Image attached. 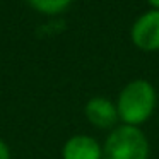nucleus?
Returning <instances> with one entry per match:
<instances>
[{
	"label": "nucleus",
	"mask_w": 159,
	"mask_h": 159,
	"mask_svg": "<svg viewBox=\"0 0 159 159\" xmlns=\"http://www.w3.org/2000/svg\"><path fill=\"white\" fill-rule=\"evenodd\" d=\"M130 38L139 50L157 52L159 50V11H149L137 17L130 31Z\"/></svg>",
	"instance_id": "3"
},
{
	"label": "nucleus",
	"mask_w": 159,
	"mask_h": 159,
	"mask_svg": "<svg viewBox=\"0 0 159 159\" xmlns=\"http://www.w3.org/2000/svg\"><path fill=\"white\" fill-rule=\"evenodd\" d=\"M63 159H103V149L96 139L89 135H75L65 142Z\"/></svg>",
	"instance_id": "4"
},
{
	"label": "nucleus",
	"mask_w": 159,
	"mask_h": 159,
	"mask_svg": "<svg viewBox=\"0 0 159 159\" xmlns=\"http://www.w3.org/2000/svg\"><path fill=\"white\" fill-rule=\"evenodd\" d=\"M147 2L152 5V9H154V11H159V0H147Z\"/></svg>",
	"instance_id": "8"
},
{
	"label": "nucleus",
	"mask_w": 159,
	"mask_h": 159,
	"mask_svg": "<svg viewBox=\"0 0 159 159\" xmlns=\"http://www.w3.org/2000/svg\"><path fill=\"white\" fill-rule=\"evenodd\" d=\"M156 103L157 96L154 86L144 79H135L128 82L118 96V118L123 121V125L137 127L151 118L156 110Z\"/></svg>",
	"instance_id": "1"
},
{
	"label": "nucleus",
	"mask_w": 159,
	"mask_h": 159,
	"mask_svg": "<svg viewBox=\"0 0 159 159\" xmlns=\"http://www.w3.org/2000/svg\"><path fill=\"white\" fill-rule=\"evenodd\" d=\"M147 137L132 125L113 128L103 145V159H147Z\"/></svg>",
	"instance_id": "2"
},
{
	"label": "nucleus",
	"mask_w": 159,
	"mask_h": 159,
	"mask_svg": "<svg viewBox=\"0 0 159 159\" xmlns=\"http://www.w3.org/2000/svg\"><path fill=\"white\" fill-rule=\"evenodd\" d=\"M72 0H28L33 9L43 12V14H58L65 11Z\"/></svg>",
	"instance_id": "6"
},
{
	"label": "nucleus",
	"mask_w": 159,
	"mask_h": 159,
	"mask_svg": "<svg viewBox=\"0 0 159 159\" xmlns=\"http://www.w3.org/2000/svg\"><path fill=\"white\" fill-rule=\"evenodd\" d=\"M86 118L98 128H111L118 120L116 106L106 98H93L86 104Z\"/></svg>",
	"instance_id": "5"
},
{
	"label": "nucleus",
	"mask_w": 159,
	"mask_h": 159,
	"mask_svg": "<svg viewBox=\"0 0 159 159\" xmlns=\"http://www.w3.org/2000/svg\"><path fill=\"white\" fill-rule=\"evenodd\" d=\"M0 159H11V154H9V147L5 145V142L0 139Z\"/></svg>",
	"instance_id": "7"
}]
</instances>
